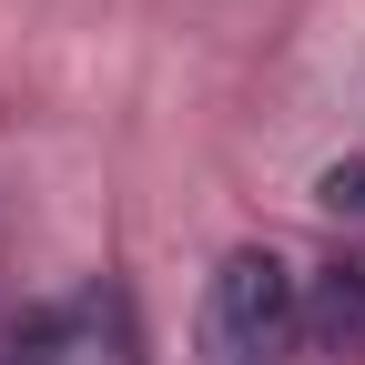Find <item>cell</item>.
Masks as SVG:
<instances>
[{"label": "cell", "instance_id": "6da1fadb", "mask_svg": "<svg viewBox=\"0 0 365 365\" xmlns=\"http://www.w3.org/2000/svg\"><path fill=\"white\" fill-rule=\"evenodd\" d=\"M203 365H284L304 345V274L274 244H234L203 284Z\"/></svg>", "mask_w": 365, "mask_h": 365}, {"label": "cell", "instance_id": "7a4b0ae2", "mask_svg": "<svg viewBox=\"0 0 365 365\" xmlns=\"http://www.w3.org/2000/svg\"><path fill=\"white\" fill-rule=\"evenodd\" d=\"M304 335L325 345L335 365H365V254H335L304 284Z\"/></svg>", "mask_w": 365, "mask_h": 365}, {"label": "cell", "instance_id": "3957f363", "mask_svg": "<svg viewBox=\"0 0 365 365\" xmlns=\"http://www.w3.org/2000/svg\"><path fill=\"white\" fill-rule=\"evenodd\" d=\"M314 203H335V213H365V153H345V163H325V173H314Z\"/></svg>", "mask_w": 365, "mask_h": 365}]
</instances>
